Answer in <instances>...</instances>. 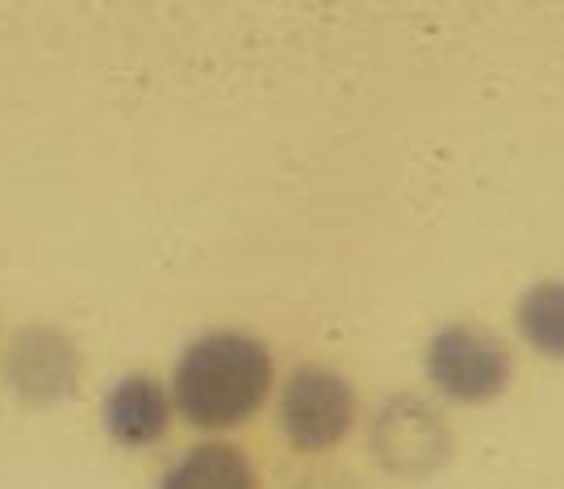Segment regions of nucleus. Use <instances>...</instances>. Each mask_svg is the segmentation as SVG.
Masks as SVG:
<instances>
[{
	"label": "nucleus",
	"instance_id": "f257e3e1",
	"mask_svg": "<svg viewBox=\"0 0 564 489\" xmlns=\"http://www.w3.org/2000/svg\"><path fill=\"white\" fill-rule=\"evenodd\" d=\"M272 351L247 330H209L176 360L172 402L193 427L223 431L247 423L268 402Z\"/></svg>",
	"mask_w": 564,
	"mask_h": 489
},
{
	"label": "nucleus",
	"instance_id": "f03ea898",
	"mask_svg": "<svg viewBox=\"0 0 564 489\" xmlns=\"http://www.w3.org/2000/svg\"><path fill=\"white\" fill-rule=\"evenodd\" d=\"M510 347L477 323H447L426 344V377L452 402H489L510 385Z\"/></svg>",
	"mask_w": 564,
	"mask_h": 489
},
{
	"label": "nucleus",
	"instance_id": "7ed1b4c3",
	"mask_svg": "<svg viewBox=\"0 0 564 489\" xmlns=\"http://www.w3.org/2000/svg\"><path fill=\"white\" fill-rule=\"evenodd\" d=\"M356 423V389L335 368L302 365L281 389V431L289 448L326 452L335 448Z\"/></svg>",
	"mask_w": 564,
	"mask_h": 489
},
{
	"label": "nucleus",
	"instance_id": "20e7f679",
	"mask_svg": "<svg viewBox=\"0 0 564 489\" xmlns=\"http://www.w3.org/2000/svg\"><path fill=\"white\" fill-rule=\"evenodd\" d=\"M4 381L30 406H55L80 389L84 356L76 339L51 323L21 326L4 344Z\"/></svg>",
	"mask_w": 564,
	"mask_h": 489
},
{
	"label": "nucleus",
	"instance_id": "39448f33",
	"mask_svg": "<svg viewBox=\"0 0 564 489\" xmlns=\"http://www.w3.org/2000/svg\"><path fill=\"white\" fill-rule=\"evenodd\" d=\"M368 444H372V456L381 460V469L398 477H423L447 460L452 431L431 402L414 393H398V398H384L381 410L372 414Z\"/></svg>",
	"mask_w": 564,
	"mask_h": 489
},
{
	"label": "nucleus",
	"instance_id": "423d86ee",
	"mask_svg": "<svg viewBox=\"0 0 564 489\" xmlns=\"http://www.w3.org/2000/svg\"><path fill=\"white\" fill-rule=\"evenodd\" d=\"M101 419L105 431L121 448H151V444H160L167 423H172L167 385L151 372H130L105 393Z\"/></svg>",
	"mask_w": 564,
	"mask_h": 489
},
{
	"label": "nucleus",
	"instance_id": "0eeeda50",
	"mask_svg": "<svg viewBox=\"0 0 564 489\" xmlns=\"http://www.w3.org/2000/svg\"><path fill=\"white\" fill-rule=\"evenodd\" d=\"M160 489H260L247 452L235 444H197L163 472Z\"/></svg>",
	"mask_w": 564,
	"mask_h": 489
},
{
	"label": "nucleus",
	"instance_id": "6e6552de",
	"mask_svg": "<svg viewBox=\"0 0 564 489\" xmlns=\"http://www.w3.org/2000/svg\"><path fill=\"white\" fill-rule=\"evenodd\" d=\"M519 330L544 356L564 360V281H540L519 297Z\"/></svg>",
	"mask_w": 564,
	"mask_h": 489
},
{
	"label": "nucleus",
	"instance_id": "1a4fd4ad",
	"mask_svg": "<svg viewBox=\"0 0 564 489\" xmlns=\"http://www.w3.org/2000/svg\"><path fill=\"white\" fill-rule=\"evenodd\" d=\"M293 489H368V486L347 469H314L305 472L302 481H293Z\"/></svg>",
	"mask_w": 564,
	"mask_h": 489
}]
</instances>
